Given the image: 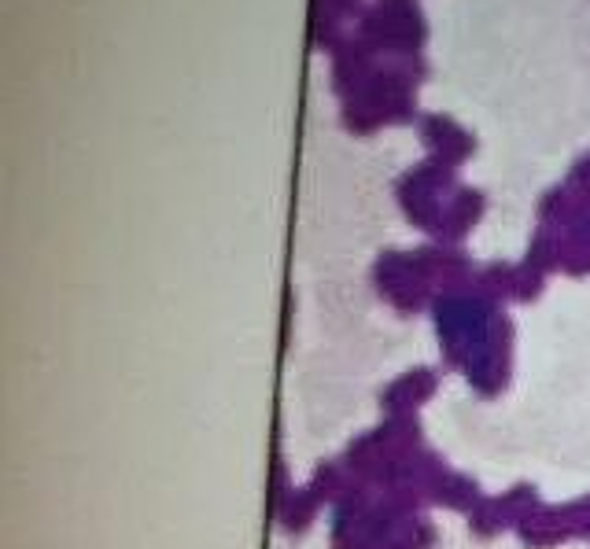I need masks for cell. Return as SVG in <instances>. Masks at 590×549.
Returning a JSON list of instances; mask_svg holds the SVG:
<instances>
[{"mask_svg":"<svg viewBox=\"0 0 590 549\" xmlns=\"http://www.w3.org/2000/svg\"><path fill=\"white\" fill-rule=\"evenodd\" d=\"M421 137H425L432 159H439V163H447V166L465 163L472 155V137L458 122H450V118L428 115L425 126H421Z\"/></svg>","mask_w":590,"mask_h":549,"instance_id":"cell-1","label":"cell"}]
</instances>
